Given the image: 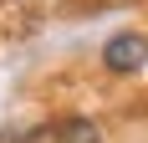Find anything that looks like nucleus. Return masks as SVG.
I'll list each match as a JSON object with an SVG mask.
<instances>
[{"label":"nucleus","instance_id":"2","mask_svg":"<svg viewBox=\"0 0 148 143\" xmlns=\"http://www.w3.org/2000/svg\"><path fill=\"white\" fill-rule=\"evenodd\" d=\"M46 143H102V128L92 123V118H61L51 128H41Z\"/></svg>","mask_w":148,"mask_h":143},{"label":"nucleus","instance_id":"1","mask_svg":"<svg viewBox=\"0 0 148 143\" xmlns=\"http://www.w3.org/2000/svg\"><path fill=\"white\" fill-rule=\"evenodd\" d=\"M102 72H112V77H138V72L148 67V36L143 31H118V36H107L102 41Z\"/></svg>","mask_w":148,"mask_h":143}]
</instances>
